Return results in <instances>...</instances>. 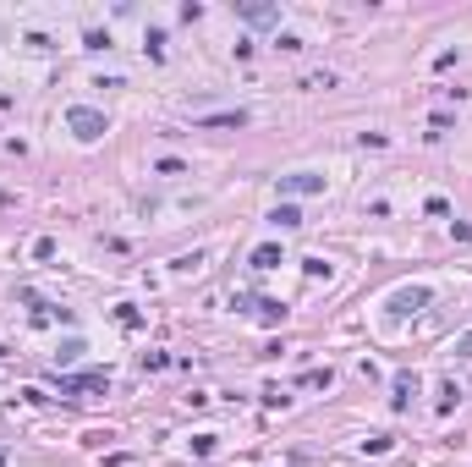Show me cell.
<instances>
[{
	"instance_id": "obj_1",
	"label": "cell",
	"mask_w": 472,
	"mask_h": 467,
	"mask_svg": "<svg viewBox=\"0 0 472 467\" xmlns=\"http://www.w3.org/2000/svg\"><path fill=\"white\" fill-rule=\"evenodd\" d=\"M66 127L78 132L82 143H93V138H105V132H110L105 110H88V105H72V110H66Z\"/></svg>"
},
{
	"instance_id": "obj_2",
	"label": "cell",
	"mask_w": 472,
	"mask_h": 467,
	"mask_svg": "<svg viewBox=\"0 0 472 467\" xmlns=\"http://www.w3.org/2000/svg\"><path fill=\"white\" fill-rule=\"evenodd\" d=\"M198 127H209V132H236V127H247V110H220V116H203Z\"/></svg>"
},
{
	"instance_id": "obj_3",
	"label": "cell",
	"mask_w": 472,
	"mask_h": 467,
	"mask_svg": "<svg viewBox=\"0 0 472 467\" xmlns=\"http://www.w3.org/2000/svg\"><path fill=\"white\" fill-rule=\"evenodd\" d=\"M428 308V286H412V292H395V313H417Z\"/></svg>"
},
{
	"instance_id": "obj_4",
	"label": "cell",
	"mask_w": 472,
	"mask_h": 467,
	"mask_svg": "<svg viewBox=\"0 0 472 467\" xmlns=\"http://www.w3.org/2000/svg\"><path fill=\"white\" fill-rule=\"evenodd\" d=\"M280 187H286V193H324V176H308V170H297V176H286Z\"/></svg>"
},
{
	"instance_id": "obj_5",
	"label": "cell",
	"mask_w": 472,
	"mask_h": 467,
	"mask_svg": "<svg viewBox=\"0 0 472 467\" xmlns=\"http://www.w3.org/2000/svg\"><path fill=\"white\" fill-rule=\"evenodd\" d=\"M275 264H286V258H280V247H275V242H264V247L253 253V270H275Z\"/></svg>"
},
{
	"instance_id": "obj_6",
	"label": "cell",
	"mask_w": 472,
	"mask_h": 467,
	"mask_svg": "<svg viewBox=\"0 0 472 467\" xmlns=\"http://www.w3.org/2000/svg\"><path fill=\"white\" fill-rule=\"evenodd\" d=\"M110 385V374H78V380H66L61 390H105Z\"/></svg>"
},
{
	"instance_id": "obj_7",
	"label": "cell",
	"mask_w": 472,
	"mask_h": 467,
	"mask_svg": "<svg viewBox=\"0 0 472 467\" xmlns=\"http://www.w3.org/2000/svg\"><path fill=\"white\" fill-rule=\"evenodd\" d=\"M412 390H417V380H412V374H395V396H390V407H406V401H412Z\"/></svg>"
},
{
	"instance_id": "obj_8",
	"label": "cell",
	"mask_w": 472,
	"mask_h": 467,
	"mask_svg": "<svg viewBox=\"0 0 472 467\" xmlns=\"http://www.w3.org/2000/svg\"><path fill=\"white\" fill-rule=\"evenodd\" d=\"M236 11H242L247 22H280V11H275V6H236Z\"/></svg>"
},
{
	"instance_id": "obj_9",
	"label": "cell",
	"mask_w": 472,
	"mask_h": 467,
	"mask_svg": "<svg viewBox=\"0 0 472 467\" xmlns=\"http://www.w3.org/2000/svg\"><path fill=\"white\" fill-rule=\"evenodd\" d=\"M269 220H275V226H286V231H291V226H302V209H297V204H280V209H275V215H269Z\"/></svg>"
},
{
	"instance_id": "obj_10",
	"label": "cell",
	"mask_w": 472,
	"mask_h": 467,
	"mask_svg": "<svg viewBox=\"0 0 472 467\" xmlns=\"http://www.w3.org/2000/svg\"><path fill=\"white\" fill-rule=\"evenodd\" d=\"M258 319H264V324H280V319H286V308H280L275 297H264V303H258Z\"/></svg>"
},
{
	"instance_id": "obj_11",
	"label": "cell",
	"mask_w": 472,
	"mask_h": 467,
	"mask_svg": "<svg viewBox=\"0 0 472 467\" xmlns=\"http://www.w3.org/2000/svg\"><path fill=\"white\" fill-rule=\"evenodd\" d=\"M143 50H149L154 61H165V33H159V28H149V44H143Z\"/></svg>"
},
{
	"instance_id": "obj_12",
	"label": "cell",
	"mask_w": 472,
	"mask_h": 467,
	"mask_svg": "<svg viewBox=\"0 0 472 467\" xmlns=\"http://www.w3.org/2000/svg\"><path fill=\"white\" fill-rule=\"evenodd\" d=\"M335 82H341L335 72H314V78H302V88H335Z\"/></svg>"
},
{
	"instance_id": "obj_13",
	"label": "cell",
	"mask_w": 472,
	"mask_h": 467,
	"mask_svg": "<svg viewBox=\"0 0 472 467\" xmlns=\"http://www.w3.org/2000/svg\"><path fill=\"white\" fill-rule=\"evenodd\" d=\"M0 467H6V451H0Z\"/></svg>"
}]
</instances>
